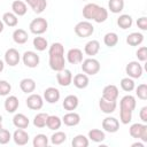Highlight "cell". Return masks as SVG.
Listing matches in <instances>:
<instances>
[{
  "label": "cell",
  "mask_w": 147,
  "mask_h": 147,
  "mask_svg": "<svg viewBox=\"0 0 147 147\" xmlns=\"http://www.w3.org/2000/svg\"><path fill=\"white\" fill-rule=\"evenodd\" d=\"M48 64L49 68L54 71H60L65 67L64 59V47L61 42H53L48 48Z\"/></svg>",
  "instance_id": "6da1fadb"
},
{
  "label": "cell",
  "mask_w": 147,
  "mask_h": 147,
  "mask_svg": "<svg viewBox=\"0 0 147 147\" xmlns=\"http://www.w3.org/2000/svg\"><path fill=\"white\" fill-rule=\"evenodd\" d=\"M83 16L86 21H94L96 23H103L108 18V10L98 3H86L83 8Z\"/></svg>",
  "instance_id": "7a4b0ae2"
},
{
  "label": "cell",
  "mask_w": 147,
  "mask_h": 147,
  "mask_svg": "<svg viewBox=\"0 0 147 147\" xmlns=\"http://www.w3.org/2000/svg\"><path fill=\"white\" fill-rule=\"evenodd\" d=\"M129 133L132 138L141 140L144 144L147 142V125L145 123H134L130 126Z\"/></svg>",
  "instance_id": "3957f363"
},
{
  "label": "cell",
  "mask_w": 147,
  "mask_h": 147,
  "mask_svg": "<svg viewBox=\"0 0 147 147\" xmlns=\"http://www.w3.org/2000/svg\"><path fill=\"white\" fill-rule=\"evenodd\" d=\"M100 62L94 57H88L82 61V70L87 76H94L100 71Z\"/></svg>",
  "instance_id": "277c9868"
},
{
  "label": "cell",
  "mask_w": 147,
  "mask_h": 147,
  "mask_svg": "<svg viewBox=\"0 0 147 147\" xmlns=\"http://www.w3.org/2000/svg\"><path fill=\"white\" fill-rule=\"evenodd\" d=\"M29 29L30 32L36 34V36H40L42 33H45L48 29V22L46 21V18L44 17H37L33 18L30 24H29Z\"/></svg>",
  "instance_id": "5b68a950"
},
{
  "label": "cell",
  "mask_w": 147,
  "mask_h": 147,
  "mask_svg": "<svg viewBox=\"0 0 147 147\" xmlns=\"http://www.w3.org/2000/svg\"><path fill=\"white\" fill-rule=\"evenodd\" d=\"M94 32V26L90 21H80L75 25V33L80 38L91 37Z\"/></svg>",
  "instance_id": "8992f818"
},
{
  "label": "cell",
  "mask_w": 147,
  "mask_h": 147,
  "mask_svg": "<svg viewBox=\"0 0 147 147\" xmlns=\"http://www.w3.org/2000/svg\"><path fill=\"white\" fill-rule=\"evenodd\" d=\"M125 72L127 75V77H130L132 79H138L142 76L144 69H142V65L138 61H131L126 64Z\"/></svg>",
  "instance_id": "52a82bcc"
},
{
  "label": "cell",
  "mask_w": 147,
  "mask_h": 147,
  "mask_svg": "<svg viewBox=\"0 0 147 147\" xmlns=\"http://www.w3.org/2000/svg\"><path fill=\"white\" fill-rule=\"evenodd\" d=\"M22 61H23L24 65H26L28 68H36V67H38V64L40 62V57L36 52L26 51L22 55Z\"/></svg>",
  "instance_id": "ba28073f"
},
{
  "label": "cell",
  "mask_w": 147,
  "mask_h": 147,
  "mask_svg": "<svg viewBox=\"0 0 147 147\" xmlns=\"http://www.w3.org/2000/svg\"><path fill=\"white\" fill-rule=\"evenodd\" d=\"M25 103H26L29 109H31V110H39L44 106V99L39 94L30 93V95L25 100Z\"/></svg>",
  "instance_id": "9c48e42d"
},
{
  "label": "cell",
  "mask_w": 147,
  "mask_h": 147,
  "mask_svg": "<svg viewBox=\"0 0 147 147\" xmlns=\"http://www.w3.org/2000/svg\"><path fill=\"white\" fill-rule=\"evenodd\" d=\"M102 129H103L105 132L115 133V132H117L119 130V121L117 118H115V117L107 116L102 121Z\"/></svg>",
  "instance_id": "30bf717a"
},
{
  "label": "cell",
  "mask_w": 147,
  "mask_h": 147,
  "mask_svg": "<svg viewBox=\"0 0 147 147\" xmlns=\"http://www.w3.org/2000/svg\"><path fill=\"white\" fill-rule=\"evenodd\" d=\"M21 61V54L16 48H9L5 53V63L9 67H15Z\"/></svg>",
  "instance_id": "8fae6325"
},
{
  "label": "cell",
  "mask_w": 147,
  "mask_h": 147,
  "mask_svg": "<svg viewBox=\"0 0 147 147\" xmlns=\"http://www.w3.org/2000/svg\"><path fill=\"white\" fill-rule=\"evenodd\" d=\"M119 95V91L118 87L114 84H109L106 85L102 90V96L106 100H110V101H117V98Z\"/></svg>",
  "instance_id": "7c38bea8"
},
{
  "label": "cell",
  "mask_w": 147,
  "mask_h": 147,
  "mask_svg": "<svg viewBox=\"0 0 147 147\" xmlns=\"http://www.w3.org/2000/svg\"><path fill=\"white\" fill-rule=\"evenodd\" d=\"M56 80L59 83V85L63 86V87H67L69 86L71 83H72V74L70 70L68 69H62L60 71H57L56 74Z\"/></svg>",
  "instance_id": "4fadbf2b"
},
{
  "label": "cell",
  "mask_w": 147,
  "mask_h": 147,
  "mask_svg": "<svg viewBox=\"0 0 147 147\" xmlns=\"http://www.w3.org/2000/svg\"><path fill=\"white\" fill-rule=\"evenodd\" d=\"M136 106H137V101H136V98L131 94H127V95H124L121 101H119V109L122 110H129V111H133L136 109Z\"/></svg>",
  "instance_id": "5bb4252c"
},
{
  "label": "cell",
  "mask_w": 147,
  "mask_h": 147,
  "mask_svg": "<svg viewBox=\"0 0 147 147\" xmlns=\"http://www.w3.org/2000/svg\"><path fill=\"white\" fill-rule=\"evenodd\" d=\"M29 133L24 130V129H17L15 130V132L11 136V139L14 140V142L18 146H24L29 142Z\"/></svg>",
  "instance_id": "9a60e30c"
},
{
  "label": "cell",
  "mask_w": 147,
  "mask_h": 147,
  "mask_svg": "<svg viewBox=\"0 0 147 147\" xmlns=\"http://www.w3.org/2000/svg\"><path fill=\"white\" fill-rule=\"evenodd\" d=\"M67 61L70 64H78L83 61V52L79 48H70L67 53Z\"/></svg>",
  "instance_id": "2e32d148"
},
{
  "label": "cell",
  "mask_w": 147,
  "mask_h": 147,
  "mask_svg": "<svg viewBox=\"0 0 147 147\" xmlns=\"http://www.w3.org/2000/svg\"><path fill=\"white\" fill-rule=\"evenodd\" d=\"M61 98V93L56 87H47L44 91V99L48 103H56Z\"/></svg>",
  "instance_id": "e0dca14e"
},
{
  "label": "cell",
  "mask_w": 147,
  "mask_h": 147,
  "mask_svg": "<svg viewBox=\"0 0 147 147\" xmlns=\"http://www.w3.org/2000/svg\"><path fill=\"white\" fill-rule=\"evenodd\" d=\"M20 106V101H18V98L16 95H7L6 100H5V103H3V107H5V110L9 114H13L17 110Z\"/></svg>",
  "instance_id": "ac0fdd59"
},
{
  "label": "cell",
  "mask_w": 147,
  "mask_h": 147,
  "mask_svg": "<svg viewBox=\"0 0 147 147\" xmlns=\"http://www.w3.org/2000/svg\"><path fill=\"white\" fill-rule=\"evenodd\" d=\"M61 119L62 123H64V125L67 126H76L80 123V116L75 111H68Z\"/></svg>",
  "instance_id": "d6986e66"
},
{
  "label": "cell",
  "mask_w": 147,
  "mask_h": 147,
  "mask_svg": "<svg viewBox=\"0 0 147 147\" xmlns=\"http://www.w3.org/2000/svg\"><path fill=\"white\" fill-rule=\"evenodd\" d=\"M99 107L100 110L103 114H111L116 110L117 108V102L116 101H110V100H106L103 98H101L99 100Z\"/></svg>",
  "instance_id": "ffe728a7"
},
{
  "label": "cell",
  "mask_w": 147,
  "mask_h": 147,
  "mask_svg": "<svg viewBox=\"0 0 147 147\" xmlns=\"http://www.w3.org/2000/svg\"><path fill=\"white\" fill-rule=\"evenodd\" d=\"M13 124L15 127L17 129H26L30 124V121H29V117L22 113H18V114H15L14 117H13Z\"/></svg>",
  "instance_id": "44dd1931"
},
{
  "label": "cell",
  "mask_w": 147,
  "mask_h": 147,
  "mask_svg": "<svg viewBox=\"0 0 147 147\" xmlns=\"http://www.w3.org/2000/svg\"><path fill=\"white\" fill-rule=\"evenodd\" d=\"M100 51V42L98 40H90L85 44V47H84V52L86 55H88L90 57H93L94 55H96Z\"/></svg>",
  "instance_id": "7402d4cb"
},
{
  "label": "cell",
  "mask_w": 147,
  "mask_h": 147,
  "mask_svg": "<svg viewBox=\"0 0 147 147\" xmlns=\"http://www.w3.org/2000/svg\"><path fill=\"white\" fill-rule=\"evenodd\" d=\"M78 103H79L78 98H77L76 95H74V94H69V95H67V96L64 98V100H63V102H62V106H63V108H64L65 110H68V111H74V110L78 107Z\"/></svg>",
  "instance_id": "603a6c76"
},
{
  "label": "cell",
  "mask_w": 147,
  "mask_h": 147,
  "mask_svg": "<svg viewBox=\"0 0 147 147\" xmlns=\"http://www.w3.org/2000/svg\"><path fill=\"white\" fill-rule=\"evenodd\" d=\"M11 11L16 15V16H23L26 14L28 11V6L24 1L22 0H15L11 3Z\"/></svg>",
  "instance_id": "cb8c5ba5"
},
{
  "label": "cell",
  "mask_w": 147,
  "mask_h": 147,
  "mask_svg": "<svg viewBox=\"0 0 147 147\" xmlns=\"http://www.w3.org/2000/svg\"><path fill=\"white\" fill-rule=\"evenodd\" d=\"M72 83L77 88H86L90 84L88 76L86 74H77L75 77H72Z\"/></svg>",
  "instance_id": "d4e9b609"
},
{
  "label": "cell",
  "mask_w": 147,
  "mask_h": 147,
  "mask_svg": "<svg viewBox=\"0 0 147 147\" xmlns=\"http://www.w3.org/2000/svg\"><path fill=\"white\" fill-rule=\"evenodd\" d=\"M20 88L22 90V92L30 94L36 90V82L32 78H23L20 82Z\"/></svg>",
  "instance_id": "484cf974"
},
{
  "label": "cell",
  "mask_w": 147,
  "mask_h": 147,
  "mask_svg": "<svg viewBox=\"0 0 147 147\" xmlns=\"http://www.w3.org/2000/svg\"><path fill=\"white\" fill-rule=\"evenodd\" d=\"M13 40L18 45H23L29 40V34L24 29H16L13 32Z\"/></svg>",
  "instance_id": "4316f807"
},
{
  "label": "cell",
  "mask_w": 147,
  "mask_h": 147,
  "mask_svg": "<svg viewBox=\"0 0 147 147\" xmlns=\"http://www.w3.org/2000/svg\"><path fill=\"white\" fill-rule=\"evenodd\" d=\"M133 24V18L131 15L129 14H122L119 15V17L117 18V25L123 29V30H126V29H130Z\"/></svg>",
  "instance_id": "83f0119b"
},
{
  "label": "cell",
  "mask_w": 147,
  "mask_h": 147,
  "mask_svg": "<svg viewBox=\"0 0 147 147\" xmlns=\"http://www.w3.org/2000/svg\"><path fill=\"white\" fill-rule=\"evenodd\" d=\"M62 125V119L56 116V115H48L47 117V122H46V126L52 130V131H56L61 127Z\"/></svg>",
  "instance_id": "f1b7e54d"
},
{
  "label": "cell",
  "mask_w": 147,
  "mask_h": 147,
  "mask_svg": "<svg viewBox=\"0 0 147 147\" xmlns=\"http://www.w3.org/2000/svg\"><path fill=\"white\" fill-rule=\"evenodd\" d=\"M144 41V34L140 32H132L126 37V44L130 46H139Z\"/></svg>",
  "instance_id": "f546056e"
},
{
  "label": "cell",
  "mask_w": 147,
  "mask_h": 147,
  "mask_svg": "<svg viewBox=\"0 0 147 147\" xmlns=\"http://www.w3.org/2000/svg\"><path fill=\"white\" fill-rule=\"evenodd\" d=\"M1 21L3 22V24H6L7 26H10V28L16 26L17 23H18V18L13 11H6L2 15V20Z\"/></svg>",
  "instance_id": "4dcf8cb0"
},
{
  "label": "cell",
  "mask_w": 147,
  "mask_h": 147,
  "mask_svg": "<svg viewBox=\"0 0 147 147\" xmlns=\"http://www.w3.org/2000/svg\"><path fill=\"white\" fill-rule=\"evenodd\" d=\"M87 138L94 142H101L106 139V133H105V131H102L100 129H92L88 131Z\"/></svg>",
  "instance_id": "1f68e13d"
},
{
  "label": "cell",
  "mask_w": 147,
  "mask_h": 147,
  "mask_svg": "<svg viewBox=\"0 0 147 147\" xmlns=\"http://www.w3.org/2000/svg\"><path fill=\"white\" fill-rule=\"evenodd\" d=\"M108 9L113 14H119L124 9V0H109Z\"/></svg>",
  "instance_id": "d6a6232c"
},
{
  "label": "cell",
  "mask_w": 147,
  "mask_h": 147,
  "mask_svg": "<svg viewBox=\"0 0 147 147\" xmlns=\"http://www.w3.org/2000/svg\"><path fill=\"white\" fill-rule=\"evenodd\" d=\"M48 142H49V139L44 133L36 134L34 138H33V140H32L33 147H47L48 146Z\"/></svg>",
  "instance_id": "836d02e7"
},
{
  "label": "cell",
  "mask_w": 147,
  "mask_h": 147,
  "mask_svg": "<svg viewBox=\"0 0 147 147\" xmlns=\"http://www.w3.org/2000/svg\"><path fill=\"white\" fill-rule=\"evenodd\" d=\"M32 44H33V47H34L38 52H44V51H46V48L48 47V41H47V39L44 38V37H40V36L34 37Z\"/></svg>",
  "instance_id": "e575fe53"
},
{
  "label": "cell",
  "mask_w": 147,
  "mask_h": 147,
  "mask_svg": "<svg viewBox=\"0 0 147 147\" xmlns=\"http://www.w3.org/2000/svg\"><path fill=\"white\" fill-rule=\"evenodd\" d=\"M47 117L48 114L46 113H38L34 117H33V125L38 129H42L46 126V122H47Z\"/></svg>",
  "instance_id": "d590c367"
},
{
  "label": "cell",
  "mask_w": 147,
  "mask_h": 147,
  "mask_svg": "<svg viewBox=\"0 0 147 147\" xmlns=\"http://www.w3.org/2000/svg\"><path fill=\"white\" fill-rule=\"evenodd\" d=\"M88 144H90L88 138L85 137L84 134H77L76 137H74L71 141L72 147H87Z\"/></svg>",
  "instance_id": "8d00e7d4"
},
{
  "label": "cell",
  "mask_w": 147,
  "mask_h": 147,
  "mask_svg": "<svg viewBox=\"0 0 147 147\" xmlns=\"http://www.w3.org/2000/svg\"><path fill=\"white\" fill-rule=\"evenodd\" d=\"M103 42L108 47L116 46L117 42H118V36H117V33H115V32H108V33H106L105 37H103Z\"/></svg>",
  "instance_id": "74e56055"
},
{
  "label": "cell",
  "mask_w": 147,
  "mask_h": 147,
  "mask_svg": "<svg viewBox=\"0 0 147 147\" xmlns=\"http://www.w3.org/2000/svg\"><path fill=\"white\" fill-rule=\"evenodd\" d=\"M119 84H121L122 90L125 91V92H131V91H133L134 87H136L134 80H133L132 78H130V77H124V78H122Z\"/></svg>",
  "instance_id": "f35d334b"
},
{
  "label": "cell",
  "mask_w": 147,
  "mask_h": 147,
  "mask_svg": "<svg viewBox=\"0 0 147 147\" xmlns=\"http://www.w3.org/2000/svg\"><path fill=\"white\" fill-rule=\"evenodd\" d=\"M49 139H51V142L53 145H61V144H63L67 140V134L64 132H62V131H57L56 130L52 134V137Z\"/></svg>",
  "instance_id": "ab89813d"
},
{
  "label": "cell",
  "mask_w": 147,
  "mask_h": 147,
  "mask_svg": "<svg viewBox=\"0 0 147 147\" xmlns=\"http://www.w3.org/2000/svg\"><path fill=\"white\" fill-rule=\"evenodd\" d=\"M47 7V0H36L34 3L31 6L32 10L36 14H41Z\"/></svg>",
  "instance_id": "60d3db41"
},
{
  "label": "cell",
  "mask_w": 147,
  "mask_h": 147,
  "mask_svg": "<svg viewBox=\"0 0 147 147\" xmlns=\"http://www.w3.org/2000/svg\"><path fill=\"white\" fill-rule=\"evenodd\" d=\"M136 88V95L140 99V100H146L147 99V85L144 83V84H140L138 85Z\"/></svg>",
  "instance_id": "b9f144b4"
},
{
  "label": "cell",
  "mask_w": 147,
  "mask_h": 147,
  "mask_svg": "<svg viewBox=\"0 0 147 147\" xmlns=\"http://www.w3.org/2000/svg\"><path fill=\"white\" fill-rule=\"evenodd\" d=\"M10 91H11L10 83H8L7 80L1 79L0 80V96H7V95H9Z\"/></svg>",
  "instance_id": "7bdbcfd3"
},
{
  "label": "cell",
  "mask_w": 147,
  "mask_h": 147,
  "mask_svg": "<svg viewBox=\"0 0 147 147\" xmlns=\"http://www.w3.org/2000/svg\"><path fill=\"white\" fill-rule=\"evenodd\" d=\"M132 113L129 110H122L119 109V121L122 124H129L132 121Z\"/></svg>",
  "instance_id": "ee69618b"
},
{
  "label": "cell",
  "mask_w": 147,
  "mask_h": 147,
  "mask_svg": "<svg viewBox=\"0 0 147 147\" xmlns=\"http://www.w3.org/2000/svg\"><path fill=\"white\" fill-rule=\"evenodd\" d=\"M11 139V133L3 127H0V145H6L10 141Z\"/></svg>",
  "instance_id": "f6af8a7d"
},
{
  "label": "cell",
  "mask_w": 147,
  "mask_h": 147,
  "mask_svg": "<svg viewBox=\"0 0 147 147\" xmlns=\"http://www.w3.org/2000/svg\"><path fill=\"white\" fill-rule=\"evenodd\" d=\"M136 55L138 57L139 61L141 62H145L147 60V47L146 46H141L138 48V51L136 52Z\"/></svg>",
  "instance_id": "bcb514c9"
},
{
  "label": "cell",
  "mask_w": 147,
  "mask_h": 147,
  "mask_svg": "<svg viewBox=\"0 0 147 147\" xmlns=\"http://www.w3.org/2000/svg\"><path fill=\"white\" fill-rule=\"evenodd\" d=\"M137 26L142 30V31H146L147 30V17L146 16H141L137 20Z\"/></svg>",
  "instance_id": "7dc6e473"
},
{
  "label": "cell",
  "mask_w": 147,
  "mask_h": 147,
  "mask_svg": "<svg viewBox=\"0 0 147 147\" xmlns=\"http://www.w3.org/2000/svg\"><path fill=\"white\" fill-rule=\"evenodd\" d=\"M139 117L142 121V123H147V107H142L139 111Z\"/></svg>",
  "instance_id": "c3c4849f"
},
{
  "label": "cell",
  "mask_w": 147,
  "mask_h": 147,
  "mask_svg": "<svg viewBox=\"0 0 147 147\" xmlns=\"http://www.w3.org/2000/svg\"><path fill=\"white\" fill-rule=\"evenodd\" d=\"M132 147H144V142H134L132 144Z\"/></svg>",
  "instance_id": "681fc988"
},
{
  "label": "cell",
  "mask_w": 147,
  "mask_h": 147,
  "mask_svg": "<svg viewBox=\"0 0 147 147\" xmlns=\"http://www.w3.org/2000/svg\"><path fill=\"white\" fill-rule=\"evenodd\" d=\"M3 69H5V62L0 59V72H2V71H3Z\"/></svg>",
  "instance_id": "f907efd6"
},
{
  "label": "cell",
  "mask_w": 147,
  "mask_h": 147,
  "mask_svg": "<svg viewBox=\"0 0 147 147\" xmlns=\"http://www.w3.org/2000/svg\"><path fill=\"white\" fill-rule=\"evenodd\" d=\"M34 1H36V0H24V2H25L26 5H29L30 7H31V6L34 3Z\"/></svg>",
  "instance_id": "816d5d0a"
},
{
  "label": "cell",
  "mask_w": 147,
  "mask_h": 147,
  "mask_svg": "<svg viewBox=\"0 0 147 147\" xmlns=\"http://www.w3.org/2000/svg\"><path fill=\"white\" fill-rule=\"evenodd\" d=\"M3 29H5V24H3V22L0 20V33L3 31Z\"/></svg>",
  "instance_id": "f5cc1de1"
},
{
  "label": "cell",
  "mask_w": 147,
  "mask_h": 147,
  "mask_svg": "<svg viewBox=\"0 0 147 147\" xmlns=\"http://www.w3.org/2000/svg\"><path fill=\"white\" fill-rule=\"evenodd\" d=\"M0 127H2V116L0 115Z\"/></svg>",
  "instance_id": "db71d44e"
}]
</instances>
